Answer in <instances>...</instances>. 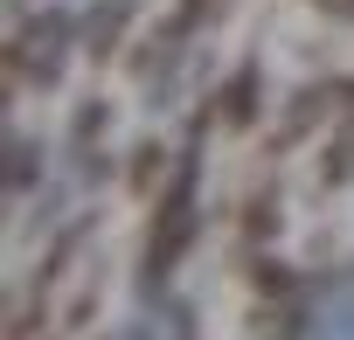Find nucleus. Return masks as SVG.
<instances>
[{
  "label": "nucleus",
  "instance_id": "obj_1",
  "mask_svg": "<svg viewBox=\"0 0 354 340\" xmlns=\"http://www.w3.org/2000/svg\"><path fill=\"white\" fill-rule=\"evenodd\" d=\"M188 229H195V174L181 167L167 188H160V209H153V229H146V278H167L188 250Z\"/></svg>",
  "mask_w": 354,
  "mask_h": 340
},
{
  "label": "nucleus",
  "instance_id": "obj_2",
  "mask_svg": "<svg viewBox=\"0 0 354 340\" xmlns=\"http://www.w3.org/2000/svg\"><path fill=\"white\" fill-rule=\"evenodd\" d=\"M340 97H347L340 84H306V91L292 97V111H285V125H278V153H285V146H299L306 132H319V118H326V111H333Z\"/></svg>",
  "mask_w": 354,
  "mask_h": 340
},
{
  "label": "nucleus",
  "instance_id": "obj_3",
  "mask_svg": "<svg viewBox=\"0 0 354 340\" xmlns=\"http://www.w3.org/2000/svg\"><path fill=\"white\" fill-rule=\"evenodd\" d=\"M77 236H84V229H63V236H56V250H49V264L35 271V285H28V299H49V292H56V278H63V264L77 257Z\"/></svg>",
  "mask_w": 354,
  "mask_h": 340
},
{
  "label": "nucleus",
  "instance_id": "obj_4",
  "mask_svg": "<svg viewBox=\"0 0 354 340\" xmlns=\"http://www.w3.org/2000/svg\"><path fill=\"white\" fill-rule=\"evenodd\" d=\"M278 236V202L271 195H250L243 202V243H271Z\"/></svg>",
  "mask_w": 354,
  "mask_h": 340
},
{
  "label": "nucleus",
  "instance_id": "obj_5",
  "mask_svg": "<svg viewBox=\"0 0 354 340\" xmlns=\"http://www.w3.org/2000/svg\"><path fill=\"white\" fill-rule=\"evenodd\" d=\"M250 97H257V77L243 70V77H230V91H223V104H216V118H230V125H243V118H250Z\"/></svg>",
  "mask_w": 354,
  "mask_h": 340
},
{
  "label": "nucleus",
  "instance_id": "obj_6",
  "mask_svg": "<svg viewBox=\"0 0 354 340\" xmlns=\"http://www.w3.org/2000/svg\"><path fill=\"white\" fill-rule=\"evenodd\" d=\"M160 167H167V160H160V146H139V160H132V188H139V195H153Z\"/></svg>",
  "mask_w": 354,
  "mask_h": 340
},
{
  "label": "nucleus",
  "instance_id": "obj_7",
  "mask_svg": "<svg viewBox=\"0 0 354 340\" xmlns=\"http://www.w3.org/2000/svg\"><path fill=\"white\" fill-rule=\"evenodd\" d=\"M97 132H104V104H84V111H77V146H91Z\"/></svg>",
  "mask_w": 354,
  "mask_h": 340
}]
</instances>
